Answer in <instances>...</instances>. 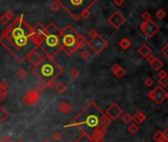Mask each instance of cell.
<instances>
[{"label": "cell", "instance_id": "30", "mask_svg": "<svg viewBox=\"0 0 168 142\" xmlns=\"http://www.w3.org/2000/svg\"><path fill=\"white\" fill-rule=\"evenodd\" d=\"M46 89H47V86L44 84V83H41V84H39L36 88H35V90H36L39 94L42 95V94L44 93V91L46 90Z\"/></svg>", "mask_w": 168, "mask_h": 142}, {"label": "cell", "instance_id": "52", "mask_svg": "<svg viewBox=\"0 0 168 142\" xmlns=\"http://www.w3.org/2000/svg\"><path fill=\"white\" fill-rule=\"evenodd\" d=\"M147 142H148V141H147Z\"/></svg>", "mask_w": 168, "mask_h": 142}, {"label": "cell", "instance_id": "45", "mask_svg": "<svg viewBox=\"0 0 168 142\" xmlns=\"http://www.w3.org/2000/svg\"><path fill=\"white\" fill-rule=\"evenodd\" d=\"M0 142H13V140L9 137V136H4V137L0 140Z\"/></svg>", "mask_w": 168, "mask_h": 142}, {"label": "cell", "instance_id": "3", "mask_svg": "<svg viewBox=\"0 0 168 142\" xmlns=\"http://www.w3.org/2000/svg\"><path fill=\"white\" fill-rule=\"evenodd\" d=\"M47 32L43 41L39 46L45 50L47 55L49 57H55L57 53L63 51V41H61V32L55 23H49L46 26Z\"/></svg>", "mask_w": 168, "mask_h": 142}, {"label": "cell", "instance_id": "6", "mask_svg": "<svg viewBox=\"0 0 168 142\" xmlns=\"http://www.w3.org/2000/svg\"><path fill=\"white\" fill-rule=\"evenodd\" d=\"M55 1L73 20L78 21L81 19L85 12L90 11V9L96 4L98 0H55Z\"/></svg>", "mask_w": 168, "mask_h": 142}, {"label": "cell", "instance_id": "11", "mask_svg": "<svg viewBox=\"0 0 168 142\" xmlns=\"http://www.w3.org/2000/svg\"><path fill=\"white\" fill-rule=\"evenodd\" d=\"M41 98V94H39L38 92L35 90H30L24 95L23 97V104L26 106H32V105H36L39 102Z\"/></svg>", "mask_w": 168, "mask_h": 142}, {"label": "cell", "instance_id": "46", "mask_svg": "<svg viewBox=\"0 0 168 142\" xmlns=\"http://www.w3.org/2000/svg\"><path fill=\"white\" fill-rule=\"evenodd\" d=\"M146 59H147V61H148V63L151 64L152 62H153V60H154V59H155V56H153V55H151V54H149V55L146 57Z\"/></svg>", "mask_w": 168, "mask_h": 142}, {"label": "cell", "instance_id": "22", "mask_svg": "<svg viewBox=\"0 0 168 142\" xmlns=\"http://www.w3.org/2000/svg\"><path fill=\"white\" fill-rule=\"evenodd\" d=\"M131 41L129 40V38H123L122 40L120 41V43H119V46L122 47V49L124 50H126V49H128L129 46H131Z\"/></svg>", "mask_w": 168, "mask_h": 142}, {"label": "cell", "instance_id": "16", "mask_svg": "<svg viewBox=\"0 0 168 142\" xmlns=\"http://www.w3.org/2000/svg\"><path fill=\"white\" fill-rule=\"evenodd\" d=\"M58 109L64 114H68L70 112L72 111V106L69 103L65 102V101H61L58 104Z\"/></svg>", "mask_w": 168, "mask_h": 142}, {"label": "cell", "instance_id": "26", "mask_svg": "<svg viewBox=\"0 0 168 142\" xmlns=\"http://www.w3.org/2000/svg\"><path fill=\"white\" fill-rule=\"evenodd\" d=\"M28 75V71L25 69V68H19L18 70H17V76H18L19 79L23 80L25 78V77H27Z\"/></svg>", "mask_w": 168, "mask_h": 142}, {"label": "cell", "instance_id": "37", "mask_svg": "<svg viewBox=\"0 0 168 142\" xmlns=\"http://www.w3.org/2000/svg\"><path fill=\"white\" fill-rule=\"evenodd\" d=\"M141 18L143 19L144 22H146V21L151 20V15H150L149 12H143V13L141 14Z\"/></svg>", "mask_w": 168, "mask_h": 142}, {"label": "cell", "instance_id": "38", "mask_svg": "<svg viewBox=\"0 0 168 142\" xmlns=\"http://www.w3.org/2000/svg\"><path fill=\"white\" fill-rule=\"evenodd\" d=\"M98 35H99V34H98V33H97L94 29H90L89 31H88V36L90 37V38H95V37H97Z\"/></svg>", "mask_w": 168, "mask_h": 142}, {"label": "cell", "instance_id": "42", "mask_svg": "<svg viewBox=\"0 0 168 142\" xmlns=\"http://www.w3.org/2000/svg\"><path fill=\"white\" fill-rule=\"evenodd\" d=\"M160 52L165 56V57H166V58L168 59V43L163 47V49H162L160 50Z\"/></svg>", "mask_w": 168, "mask_h": 142}, {"label": "cell", "instance_id": "36", "mask_svg": "<svg viewBox=\"0 0 168 142\" xmlns=\"http://www.w3.org/2000/svg\"><path fill=\"white\" fill-rule=\"evenodd\" d=\"M52 139H54L55 141L58 142V141L61 140V138H63V135H61V133H60V132H55V133H52Z\"/></svg>", "mask_w": 168, "mask_h": 142}, {"label": "cell", "instance_id": "21", "mask_svg": "<svg viewBox=\"0 0 168 142\" xmlns=\"http://www.w3.org/2000/svg\"><path fill=\"white\" fill-rule=\"evenodd\" d=\"M150 65H151L152 68H153L154 70L159 71V70H161L162 67H163L164 63H163V62H162L159 58H156V57H155V59L153 60V62H152V63L150 64Z\"/></svg>", "mask_w": 168, "mask_h": 142}, {"label": "cell", "instance_id": "47", "mask_svg": "<svg viewBox=\"0 0 168 142\" xmlns=\"http://www.w3.org/2000/svg\"><path fill=\"white\" fill-rule=\"evenodd\" d=\"M163 135H164L165 140H166V142H167L168 141V127L163 131Z\"/></svg>", "mask_w": 168, "mask_h": 142}, {"label": "cell", "instance_id": "34", "mask_svg": "<svg viewBox=\"0 0 168 142\" xmlns=\"http://www.w3.org/2000/svg\"><path fill=\"white\" fill-rule=\"evenodd\" d=\"M0 89H1V90H3V91L8 92V89H9V84L7 83L6 80L1 81V83H0Z\"/></svg>", "mask_w": 168, "mask_h": 142}, {"label": "cell", "instance_id": "10", "mask_svg": "<svg viewBox=\"0 0 168 142\" xmlns=\"http://www.w3.org/2000/svg\"><path fill=\"white\" fill-rule=\"evenodd\" d=\"M125 22H126V18L124 17V15L119 11H115L114 13L108 18V23L116 30L120 29Z\"/></svg>", "mask_w": 168, "mask_h": 142}, {"label": "cell", "instance_id": "41", "mask_svg": "<svg viewBox=\"0 0 168 142\" xmlns=\"http://www.w3.org/2000/svg\"><path fill=\"white\" fill-rule=\"evenodd\" d=\"M6 97H7V92L0 89V103H1L3 100L6 99Z\"/></svg>", "mask_w": 168, "mask_h": 142}, {"label": "cell", "instance_id": "29", "mask_svg": "<svg viewBox=\"0 0 168 142\" xmlns=\"http://www.w3.org/2000/svg\"><path fill=\"white\" fill-rule=\"evenodd\" d=\"M158 84H159L160 87H163V88L167 87V86H168V76L163 77V78H159Z\"/></svg>", "mask_w": 168, "mask_h": 142}, {"label": "cell", "instance_id": "49", "mask_svg": "<svg viewBox=\"0 0 168 142\" xmlns=\"http://www.w3.org/2000/svg\"><path fill=\"white\" fill-rule=\"evenodd\" d=\"M166 99H168V92H167V95H166Z\"/></svg>", "mask_w": 168, "mask_h": 142}, {"label": "cell", "instance_id": "28", "mask_svg": "<svg viewBox=\"0 0 168 142\" xmlns=\"http://www.w3.org/2000/svg\"><path fill=\"white\" fill-rule=\"evenodd\" d=\"M114 75L116 76L118 79H121V78H123V77L126 75V70L124 69V68L121 67L119 70L116 71V72L114 73Z\"/></svg>", "mask_w": 168, "mask_h": 142}, {"label": "cell", "instance_id": "43", "mask_svg": "<svg viewBox=\"0 0 168 142\" xmlns=\"http://www.w3.org/2000/svg\"><path fill=\"white\" fill-rule=\"evenodd\" d=\"M158 76H159V78H163V77H166L167 76V72L165 70H159Z\"/></svg>", "mask_w": 168, "mask_h": 142}, {"label": "cell", "instance_id": "20", "mask_svg": "<svg viewBox=\"0 0 168 142\" xmlns=\"http://www.w3.org/2000/svg\"><path fill=\"white\" fill-rule=\"evenodd\" d=\"M9 117V112L7 111L6 108L0 106V122H3Z\"/></svg>", "mask_w": 168, "mask_h": 142}, {"label": "cell", "instance_id": "2", "mask_svg": "<svg viewBox=\"0 0 168 142\" xmlns=\"http://www.w3.org/2000/svg\"><path fill=\"white\" fill-rule=\"evenodd\" d=\"M111 122V118L95 103L90 102L75 115L71 122L64 125V128L76 127L80 129L82 134L87 135L96 142H103L106 129Z\"/></svg>", "mask_w": 168, "mask_h": 142}, {"label": "cell", "instance_id": "4", "mask_svg": "<svg viewBox=\"0 0 168 142\" xmlns=\"http://www.w3.org/2000/svg\"><path fill=\"white\" fill-rule=\"evenodd\" d=\"M63 67L55 60L54 57H49L48 55L42 61L33 66L32 69V72L38 78H40L44 84L55 81L63 73Z\"/></svg>", "mask_w": 168, "mask_h": 142}, {"label": "cell", "instance_id": "31", "mask_svg": "<svg viewBox=\"0 0 168 142\" xmlns=\"http://www.w3.org/2000/svg\"><path fill=\"white\" fill-rule=\"evenodd\" d=\"M165 16H166V12H165L163 9H158V10L156 11V17H157L159 20H162L163 18H165Z\"/></svg>", "mask_w": 168, "mask_h": 142}, {"label": "cell", "instance_id": "24", "mask_svg": "<svg viewBox=\"0 0 168 142\" xmlns=\"http://www.w3.org/2000/svg\"><path fill=\"white\" fill-rule=\"evenodd\" d=\"M55 90H57L60 94H63L64 92H66V90H67V85L63 82H60L57 84Z\"/></svg>", "mask_w": 168, "mask_h": 142}, {"label": "cell", "instance_id": "5", "mask_svg": "<svg viewBox=\"0 0 168 142\" xmlns=\"http://www.w3.org/2000/svg\"><path fill=\"white\" fill-rule=\"evenodd\" d=\"M63 51L67 56L72 55L78 49L87 46V40L80 35L71 25H67L61 32Z\"/></svg>", "mask_w": 168, "mask_h": 142}, {"label": "cell", "instance_id": "25", "mask_svg": "<svg viewBox=\"0 0 168 142\" xmlns=\"http://www.w3.org/2000/svg\"><path fill=\"white\" fill-rule=\"evenodd\" d=\"M73 142H96V141H95V140H93L92 138L88 137L87 135L81 134L77 139H76L75 141H73Z\"/></svg>", "mask_w": 168, "mask_h": 142}, {"label": "cell", "instance_id": "51", "mask_svg": "<svg viewBox=\"0 0 168 142\" xmlns=\"http://www.w3.org/2000/svg\"><path fill=\"white\" fill-rule=\"evenodd\" d=\"M4 1H7V0H4Z\"/></svg>", "mask_w": 168, "mask_h": 142}, {"label": "cell", "instance_id": "9", "mask_svg": "<svg viewBox=\"0 0 168 142\" xmlns=\"http://www.w3.org/2000/svg\"><path fill=\"white\" fill-rule=\"evenodd\" d=\"M140 28L147 38H152L159 31V26L152 20L141 23Z\"/></svg>", "mask_w": 168, "mask_h": 142}, {"label": "cell", "instance_id": "32", "mask_svg": "<svg viewBox=\"0 0 168 142\" xmlns=\"http://www.w3.org/2000/svg\"><path fill=\"white\" fill-rule=\"evenodd\" d=\"M79 75H80V70L77 69V68H73V69H71V71H70V76H71L73 79H76Z\"/></svg>", "mask_w": 168, "mask_h": 142}, {"label": "cell", "instance_id": "12", "mask_svg": "<svg viewBox=\"0 0 168 142\" xmlns=\"http://www.w3.org/2000/svg\"><path fill=\"white\" fill-rule=\"evenodd\" d=\"M105 114L111 118V120H116L123 114V109L116 103H112L105 111Z\"/></svg>", "mask_w": 168, "mask_h": 142}, {"label": "cell", "instance_id": "19", "mask_svg": "<svg viewBox=\"0 0 168 142\" xmlns=\"http://www.w3.org/2000/svg\"><path fill=\"white\" fill-rule=\"evenodd\" d=\"M152 139L155 142H166V140H165V138H164L163 132H162L161 130H157L155 133H153Z\"/></svg>", "mask_w": 168, "mask_h": 142}, {"label": "cell", "instance_id": "7", "mask_svg": "<svg viewBox=\"0 0 168 142\" xmlns=\"http://www.w3.org/2000/svg\"><path fill=\"white\" fill-rule=\"evenodd\" d=\"M108 41L105 40L101 35H98L97 37L91 38L89 41H87V46L93 50L96 54H100L106 49L108 46Z\"/></svg>", "mask_w": 168, "mask_h": 142}, {"label": "cell", "instance_id": "14", "mask_svg": "<svg viewBox=\"0 0 168 142\" xmlns=\"http://www.w3.org/2000/svg\"><path fill=\"white\" fill-rule=\"evenodd\" d=\"M166 95L167 92H165V90L160 86L156 87L154 90H153V100L156 104L160 105V104L163 102V101L166 99Z\"/></svg>", "mask_w": 168, "mask_h": 142}, {"label": "cell", "instance_id": "27", "mask_svg": "<svg viewBox=\"0 0 168 142\" xmlns=\"http://www.w3.org/2000/svg\"><path fill=\"white\" fill-rule=\"evenodd\" d=\"M121 117H122V120L126 124H129L132 121V115L129 114H128V112H125V114H123L122 115H121Z\"/></svg>", "mask_w": 168, "mask_h": 142}, {"label": "cell", "instance_id": "15", "mask_svg": "<svg viewBox=\"0 0 168 142\" xmlns=\"http://www.w3.org/2000/svg\"><path fill=\"white\" fill-rule=\"evenodd\" d=\"M14 18V12L12 10H9L7 11L6 13H4L3 15H1V17H0V23L2 24V25H9L11 20H12Z\"/></svg>", "mask_w": 168, "mask_h": 142}, {"label": "cell", "instance_id": "1", "mask_svg": "<svg viewBox=\"0 0 168 142\" xmlns=\"http://www.w3.org/2000/svg\"><path fill=\"white\" fill-rule=\"evenodd\" d=\"M34 27L29 25L23 15L15 18L13 22L7 25L0 37V44L17 59L19 63H23L28 54L38 44L33 38Z\"/></svg>", "mask_w": 168, "mask_h": 142}, {"label": "cell", "instance_id": "44", "mask_svg": "<svg viewBox=\"0 0 168 142\" xmlns=\"http://www.w3.org/2000/svg\"><path fill=\"white\" fill-rule=\"evenodd\" d=\"M114 4L118 6V7H120V6H122L124 4V0H114Z\"/></svg>", "mask_w": 168, "mask_h": 142}, {"label": "cell", "instance_id": "39", "mask_svg": "<svg viewBox=\"0 0 168 142\" xmlns=\"http://www.w3.org/2000/svg\"><path fill=\"white\" fill-rule=\"evenodd\" d=\"M57 83L55 82V81H51V82L47 83V84H45V85L47 86V88H49V89H55V87H57Z\"/></svg>", "mask_w": 168, "mask_h": 142}, {"label": "cell", "instance_id": "23", "mask_svg": "<svg viewBox=\"0 0 168 142\" xmlns=\"http://www.w3.org/2000/svg\"><path fill=\"white\" fill-rule=\"evenodd\" d=\"M138 130H140V126L138 124H137L135 122H131L128 126V131L131 133V134H135Z\"/></svg>", "mask_w": 168, "mask_h": 142}, {"label": "cell", "instance_id": "35", "mask_svg": "<svg viewBox=\"0 0 168 142\" xmlns=\"http://www.w3.org/2000/svg\"><path fill=\"white\" fill-rule=\"evenodd\" d=\"M80 56L84 59V60H88V59L91 57V53L88 51V50H83V51H81Z\"/></svg>", "mask_w": 168, "mask_h": 142}, {"label": "cell", "instance_id": "33", "mask_svg": "<svg viewBox=\"0 0 168 142\" xmlns=\"http://www.w3.org/2000/svg\"><path fill=\"white\" fill-rule=\"evenodd\" d=\"M60 4H58L57 1H55V0L54 2L51 3V10H52V11L57 12L58 10H60Z\"/></svg>", "mask_w": 168, "mask_h": 142}, {"label": "cell", "instance_id": "13", "mask_svg": "<svg viewBox=\"0 0 168 142\" xmlns=\"http://www.w3.org/2000/svg\"><path fill=\"white\" fill-rule=\"evenodd\" d=\"M46 32H47L46 26H44L43 24H41V23H38L37 25L34 27L33 38H34V41L38 44V46H39L41 43V41H43V38L46 35Z\"/></svg>", "mask_w": 168, "mask_h": 142}, {"label": "cell", "instance_id": "18", "mask_svg": "<svg viewBox=\"0 0 168 142\" xmlns=\"http://www.w3.org/2000/svg\"><path fill=\"white\" fill-rule=\"evenodd\" d=\"M137 52L140 53V55H141L143 57L146 58L149 54H151V49H150L147 44H143V46L137 49Z\"/></svg>", "mask_w": 168, "mask_h": 142}, {"label": "cell", "instance_id": "40", "mask_svg": "<svg viewBox=\"0 0 168 142\" xmlns=\"http://www.w3.org/2000/svg\"><path fill=\"white\" fill-rule=\"evenodd\" d=\"M153 83H154V81H153V79L151 78V77H148V78H146L145 80H144V84H145L147 87H150V86H152Z\"/></svg>", "mask_w": 168, "mask_h": 142}, {"label": "cell", "instance_id": "17", "mask_svg": "<svg viewBox=\"0 0 168 142\" xmlns=\"http://www.w3.org/2000/svg\"><path fill=\"white\" fill-rule=\"evenodd\" d=\"M132 121H134V122H135L137 124H140L145 120L146 117L143 112L137 111L134 115H132Z\"/></svg>", "mask_w": 168, "mask_h": 142}, {"label": "cell", "instance_id": "8", "mask_svg": "<svg viewBox=\"0 0 168 142\" xmlns=\"http://www.w3.org/2000/svg\"><path fill=\"white\" fill-rule=\"evenodd\" d=\"M46 56H47V53L45 52V50L40 46H38L29 53L26 60H28L33 66H35V65L39 63L40 61H42Z\"/></svg>", "mask_w": 168, "mask_h": 142}, {"label": "cell", "instance_id": "50", "mask_svg": "<svg viewBox=\"0 0 168 142\" xmlns=\"http://www.w3.org/2000/svg\"><path fill=\"white\" fill-rule=\"evenodd\" d=\"M18 142H23V141H21V140H20V141H18Z\"/></svg>", "mask_w": 168, "mask_h": 142}, {"label": "cell", "instance_id": "48", "mask_svg": "<svg viewBox=\"0 0 168 142\" xmlns=\"http://www.w3.org/2000/svg\"><path fill=\"white\" fill-rule=\"evenodd\" d=\"M42 142H51L49 140H48V139H45V140H43Z\"/></svg>", "mask_w": 168, "mask_h": 142}]
</instances>
